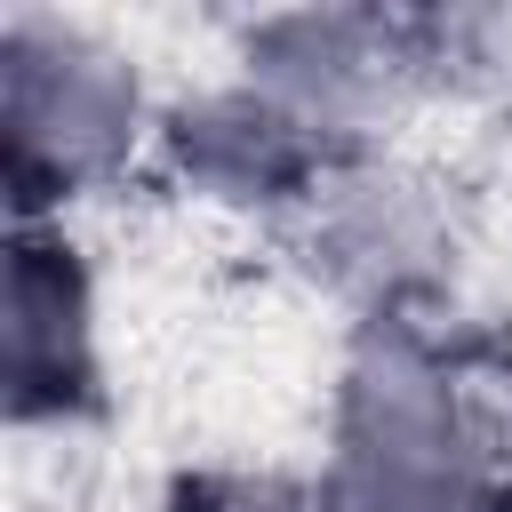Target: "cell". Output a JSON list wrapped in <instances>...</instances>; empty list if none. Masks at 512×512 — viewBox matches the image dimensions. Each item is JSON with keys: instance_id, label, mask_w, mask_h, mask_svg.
Listing matches in <instances>:
<instances>
[{"instance_id": "obj_1", "label": "cell", "mask_w": 512, "mask_h": 512, "mask_svg": "<svg viewBox=\"0 0 512 512\" xmlns=\"http://www.w3.org/2000/svg\"><path fill=\"white\" fill-rule=\"evenodd\" d=\"M320 512H512V440L416 328H368L336 376Z\"/></svg>"}, {"instance_id": "obj_2", "label": "cell", "mask_w": 512, "mask_h": 512, "mask_svg": "<svg viewBox=\"0 0 512 512\" xmlns=\"http://www.w3.org/2000/svg\"><path fill=\"white\" fill-rule=\"evenodd\" d=\"M144 128H152L144 80L104 32L56 8H8L0 24V184H8L16 224H64L72 200L120 184Z\"/></svg>"}, {"instance_id": "obj_3", "label": "cell", "mask_w": 512, "mask_h": 512, "mask_svg": "<svg viewBox=\"0 0 512 512\" xmlns=\"http://www.w3.org/2000/svg\"><path fill=\"white\" fill-rule=\"evenodd\" d=\"M240 80L264 104H280L304 136H320L336 160H368L384 112L424 80L416 16H376V8L256 16L240 32Z\"/></svg>"}, {"instance_id": "obj_4", "label": "cell", "mask_w": 512, "mask_h": 512, "mask_svg": "<svg viewBox=\"0 0 512 512\" xmlns=\"http://www.w3.org/2000/svg\"><path fill=\"white\" fill-rule=\"evenodd\" d=\"M296 224H304V248L328 272V288H344L368 312V328H408V312L456 264V208H448V192L432 176L384 160V152L344 160Z\"/></svg>"}, {"instance_id": "obj_5", "label": "cell", "mask_w": 512, "mask_h": 512, "mask_svg": "<svg viewBox=\"0 0 512 512\" xmlns=\"http://www.w3.org/2000/svg\"><path fill=\"white\" fill-rule=\"evenodd\" d=\"M0 400L16 432H72L104 416V328L96 272L64 224L8 232L0 280Z\"/></svg>"}, {"instance_id": "obj_6", "label": "cell", "mask_w": 512, "mask_h": 512, "mask_svg": "<svg viewBox=\"0 0 512 512\" xmlns=\"http://www.w3.org/2000/svg\"><path fill=\"white\" fill-rule=\"evenodd\" d=\"M160 168L208 208L304 216L344 160L240 80V88H208V96H184L176 112H160Z\"/></svg>"}, {"instance_id": "obj_7", "label": "cell", "mask_w": 512, "mask_h": 512, "mask_svg": "<svg viewBox=\"0 0 512 512\" xmlns=\"http://www.w3.org/2000/svg\"><path fill=\"white\" fill-rule=\"evenodd\" d=\"M168 512H320V488H296L280 472H184L168 488Z\"/></svg>"}]
</instances>
